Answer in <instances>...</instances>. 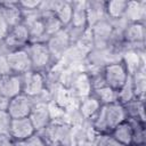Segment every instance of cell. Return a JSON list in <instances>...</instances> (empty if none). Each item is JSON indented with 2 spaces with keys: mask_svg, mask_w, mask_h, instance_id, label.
<instances>
[{
  "mask_svg": "<svg viewBox=\"0 0 146 146\" xmlns=\"http://www.w3.org/2000/svg\"><path fill=\"white\" fill-rule=\"evenodd\" d=\"M0 9L10 29L22 24L23 14L18 2H0Z\"/></svg>",
  "mask_w": 146,
  "mask_h": 146,
  "instance_id": "obj_17",
  "label": "cell"
},
{
  "mask_svg": "<svg viewBox=\"0 0 146 146\" xmlns=\"http://www.w3.org/2000/svg\"><path fill=\"white\" fill-rule=\"evenodd\" d=\"M131 130H132V145H146L145 122L137 117H128Z\"/></svg>",
  "mask_w": 146,
  "mask_h": 146,
  "instance_id": "obj_23",
  "label": "cell"
},
{
  "mask_svg": "<svg viewBox=\"0 0 146 146\" xmlns=\"http://www.w3.org/2000/svg\"><path fill=\"white\" fill-rule=\"evenodd\" d=\"M128 76L129 74L121 60L104 67V78L106 86L114 89L115 91L121 89V87L125 83Z\"/></svg>",
  "mask_w": 146,
  "mask_h": 146,
  "instance_id": "obj_7",
  "label": "cell"
},
{
  "mask_svg": "<svg viewBox=\"0 0 146 146\" xmlns=\"http://www.w3.org/2000/svg\"><path fill=\"white\" fill-rule=\"evenodd\" d=\"M130 146H146V145H130Z\"/></svg>",
  "mask_w": 146,
  "mask_h": 146,
  "instance_id": "obj_37",
  "label": "cell"
},
{
  "mask_svg": "<svg viewBox=\"0 0 146 146\" xmlns=\"http://www.w3.org/2000/svg\"><path fill=\"white\" fill-rule=\"evenodd\" d=\"M123 18L128 23H145L146 1H128Z\"/></svg>",
  "mask_w": 146,
  "mask_h": 146,
  "instance_id": "obj_16",
  "label": "cell"
},
{
  "mask_svg": "<svg viewBox=\"0 0 146 146\" xmlns=\"http://www.w3.org/2000/svg\"><path fill=\"white\" fill-rule=\"evenodd\" d=\"M89 29L91 31V36H92V48H96V49L107 48L112 31H113L111 19L107 17L96 23Z\"/></svg>",
  "mask_w": 146,
  "mask_h": 146,
  "instance_id": "obj_8",
  "label": "cell"
},
{
  "mask_svg": "<svg viewBox=\"0 0 146 146\" xmlns=\"http://www.w3.org/2000/svg\"><path fill=\"white\" fill-rule=\"evenodd\" d=\"M29 43H30V35L26 26L23 23L10 29L6 38L2 40V44L8 50V52L23 49Z\"/></svg>",
  "mask_w": 146,
  "mask_h": 146,
  "instance_id": "obj_5",
  "label": "cell"
},
{
  "mask_svg": "<svg viewBox=\"0 0 146 146\" xmlns=\"http://www.w3.org/2000/svg\"><path fill=\"white\" fill-rule=\"evenodd\" d=\"M29 119L31 120V122L35 129V132L46 128L51 122V116H50L48 103L34 102V105H33L32 111L29 115Z\"/></svg>",
  "mask_w": 146,
  "mask_h": 146,
  "instance_id": "obj_11",
  "label": "cell"
},
{
  "mask_svg": "<svg viewBox=\"0 0 146 146\" xmlns=\"http://www.w3.org/2000/svg\"><path fill=\"white\" fill-rule=\"evenodd\" d=\"M23 94L22 75L10 74L0 79V96L6 99H11Z\"/></svg>",
  "mask_w": 146,
  "mask_h": 146,
  "instance_id": "obj_12",
  "label": "cell"
},
{
  "mask_svg": "<svg viewBox=\"0 0 146 146\" xmlns=\"http://www.w3.org/2000/svg\"><path fill=\"white\" fill-rule=\"evenodd\" d=\"M132 86L135 96L139 100H145V91H146V68L143 67L131 75Z\"/></svg>",
  "mask_w": 146,
  "mask_h": 146,
  "instance_id": "obj_24",
  "label": "cell"
},
{
  "mask_svg": "<svg viewBox=\"0 0 146 146\" xmlns=\"http://www.w3.org/2000/svg\"><path fill=\"white\" fill-rule=\"evenodd\" d=\"M135 98H136V96H135V91H133L132 80H131V76L129 75L125 83L121 87L120 90H117V103L124 105Z\"/></svg>",
  "mask_w": 146,
  "mask_h": 146,
  "instance_id": "obj_29",
  "label": "cell"
},
{
  "mask_svg": "<svg viewBox=\"0 0 146 146\" xmlns=\"http://www.w3.org/2000/svg\"><path fill=\"white\" fill-rule=\"evenodd\" d=\"M0 97H1V96H0Z\"/></svg>",
  "mask_w": 146,
  "mask_h": 146,
  "instance_id": "obj_39",
  "label": "cell"
},
{
  "mask_svg": "<svg viewBox=\"0 0 146 146\" xmlns=\"http://www.w3.org/2000/svg\"><path fill=\"white\" fill-rule=\"evenodd\" d=\"M86 2L87 1H72L73 13H72L71 24L68 26L76 29H88Z\"/></svg>",
  "mask_w": 146,
  "mask_h": 146,
  "instance_id": "obj_20",
  "label": "cell"
},
{
  "mask_svg": "<svg viewBox=\"0 0 146 146\" xmlns=\"http://www.w3.org/2000/svg\"><path fill=\"white\" fill-rule=\"evenodd\" d=\"M92 146H124L111 133H97L92 140Z\"/></svg>",
  "mask_w": 146,
  "mask_h": 146,
  "instance_id": "obj_30",
  "label": "cell"
},
{
  "mask_svg": "<svg viewBox=\"0 0 146 146\" xmlns=\"http://www.w3.org/2000/svg\"><path fill=\"white\" fill-rule=\"evenodd\" d=\"M128 6V1L124 0H113V1H106L105 8H106V15L110 19H119L123 17L125 9Z\"/></svg>",
  "mask_w": 146,
  "mask_h": 146,
  "instance_id": "obj_27",
  "label": "cell"
},
{
  "mask_svg": "<svg viewBox=\"0 0 146 146\" xmlns=\"http://www.w3.org/2000/svg\"><path fill=\"white\" fill-rule=\"evenodd\" d=\"M111 135L122 145L130 146L132 145V130L129 124V122L125 120L124 122L120 123L112 132Z\"/></svg>",
  "mask_w": 146,
  "mask_h": 146,
  "instance_id": "obj_25",
  "label": "cell"
},
{
  "mask_svg": "<svg viewBox=\"0 0 146 146\" xmlns=\"http://www.w3.org/2000/svg\"><path fill=\"white\" fill-rule=\"evenodd\" d=\"M41 1H21L18 2L22 10H35L39 9Z\"/></svg>",
  "mask_w": 146,
  "mask_h": 146,
  "instance_id": "obj_35",
  "label": "cell"
},
{
  "mask_svg": "<svg viewBox=\"0 0 146 146\" xmlns=\"http://www.w3.org/2000/svg\"><path fill=\"white\" fill-rule=\"evenodd\" d=\"M9 30H10V27H9V25H8V23H7L6 18H5L1 9H0V39L1 40H3L6 38V35L8 34Z\"/></svg>",
  "mask_w": 146,
  "mask_h": 146,
  "instance_id": "obj_34",
  "label": "cell"
},
{
  "mask_svg": "<svg viewBox=\"0 0 146 146\" xmlns=\"http://www.w3.org/2000/svg\"><path fill=\"white\" fill-rule=\"evenodd\" d=\"M91 94L100 102L102 105L117 103V91L110 88L108 86H104L102 88L95 89V90H92Z\"/></svg>",
  "mask_w": 146,
  "mask_h": 146,
  "instance_id": "obj_28",
  "label": "cell"
},
{
  "mask_svg": "<svg viewBox=\"0 0 146 146\" xmlns=\"http://www.w3.org/2000/svg\"><path fill=\"white\" fill-rule=\"evenodd\" d=\"M15 145L16 146H46L43 139L40 137L38 132L33 133L32 136H30L29 138L22 141H15Z\"/></svg>",
  "mask_w": 146,
  "mask_h": 146,
  "instance_id": "obj_32",
  "label": "cell"
},
{
  "mask_svg": "<svg viewBox=\"0 0 146 146\" xmlns=\"http://www.w3.org/2000/svg\"><path fill=\"white\" fill-rule=\"evenodd\" d=\"M22 82H23V94L34 98L41 94H43L46 88V78L44 73L36 72V71H29L22 74Z\"/></svg>",
  "mask_w": 146,
  "mask_h": 146,
  "instance_id": "obj_4",
  "label": "cell"
},
{
  "mask_svg": "<svg viewBox=\"0 0 146 146\" xmlns=\"http://www.w3.org/2000/svg\"><path fill=\"white\" fill-rule=\"evenodd\" d=\"M71 44L72 43L65 27L49 36L47 41V46L49 48L54 63H58L62 59L63 55L70 48Z\"/></svg>",
  "mask_w": 146,
  "mask_h": 146,
  "instance_id": "obj_6",
  "label": "cell"
},
{
  "mask_svg": "<svg viewBox=\"0 0 146 146\" xmlns=\"http://www.w3.org/2000/svg\"><path fill=\"white\" fill-rule=\"evenodd\" d=\"M127 120L124 107L120 103L102 105L96 116L91 120V124L96 133H111L120 123Z\"/></svg>",
  "mask_w": 146,
  "mask_h": 146,
  "instance_id": "obj_1",
  "label": "cell"
},
{
  "mask_svg": "<svg viewBox=\"0 0 146 146\" xmlns=\"http://www.w3.org/2000/svg\"><path fill=\"white\" fill-rule=\"evenodd\" d=\"M34 105V102L31 97L21 94L11 99H9L7 112L9 113L11 119H22V117H29L32 107Z\"/></svg>",
  "mask_w": 146,
  "mask_h": 146,
  "instance_id": "obj_9",
  "label": "cell"
},
{
  "mask_svg": "<svg viewBox=\"0 0 146 146\" xmlns=\"http://www.w3.org/2000/svg\"><path fill=\"white\" fill-rule=\"evenodd\" d=\"M121 62L124 65L128 74L131 76L137 71L145 67V51L125 50L121 56Z\"/></svg>",
  "mask_w": 146,
  "mask_h": 146,
  "instance_id": "obj_14",
  "label": "cell"
},
{
  "mask_svg": "<svg viewBox=\"0 0 146 146\" xmlns=\"http://www.w3.org/2000/svg\"><path fill=\"white\" fill-rule=\"evenodd\" d=\"M25 49L29 54L33 71L44 73L56 64L52 60L47 43H29Z\"/></svg>",
  "mask_w": 146,
  "mask_h": 146,
  "instance_id": "obj_3",
  "label": "cell"
},
{
  "mask_svg": "<svg viewBox=\"0 0 146 146\" xmlns=\"http://www.w3.org/2000/svg\"><path fill=\"white\" fill-rule=\"evenodd\" d=\"M54 13L56 14L57 18L62 23L63 27H67L71 24V19H72V13H73L72 1H57V0H55Z\"/></svg>",
  "mask_w": 146,
  "mask_h": 146,
  "instance_id": "obj_22",
  "label": "cell"
},
{
  "mask_svg": "<svg viewBox=\"0 0 146 146\" xmlns=\"http://www.w3.org/2000/svg\"><path fill=\"white\" fill-rule=\"evenodd\" d=\"M128 117H137L145 122V100H139L137 98L128 102L123 105Z\"/></svg>",
  "mask_w": 146,
  "mask_h": 146,
  "instance_id": "obj_26",
  "label": "cell"
},
{
  "mask_svg": "<svg viewBox=\"0 0 146 146\" xmlns=\"http://www.w3.org/2000/svg\"><path fill=\"white\" fill-rule=\"evenodd\" d=\"M68 90L71 91V94L73 95V97L80 102L82 98L91 95L92 89H91V84H90V80L89 76L87 75V73L83 72H79L75 76V79L73 80L71 87L68 88Z\"/></svg>",
  "mask_w": 146,
  "mask_h": 146,
  "instance_id": "obj_15",
  "label": "cell"
},
{
  "mask_svg": "<svg viewBox=\"0 0 146 146\" xmlns=\"http://www.w3.org/2000/svg\"><path fill=\"white\" fill-rule=\"evenodd\" d=\"M39 11H40V21L43 25L44 32L49 36L64 29L54 11L50 10H39Z\"/></svg>",
  "mask_w": 146,
  "mask_h": 146,
  "instance_id": "obj_21",
  "label": "cell"
},
{
  "mask_svg": "<svg viewBox=\"0 0 146 146\" xmlns=\"http://www.w3.org/2000/svg\"><path fill=\"white\" fill-rule=\"evenodd\" d=\"M10 74H13V72H11L10 66L8 64L7 56L0 55V79L5 78L7 75H10Z\"/></svg>",
  "mask_w": 146,
  "mask_h": 146,
  "instance_id": "obj_33",
  "label": "cell"
},
{
  "mask_svg": "<svg viewBox=\"0 0 146 146\" xmlns=\"http://www.w3.org/2000/svg\"><path fill=\"white\" fill-rule=\"evenodd\" d=\"M11 117L5 110H0V136H9Z\"/></svg>",
  "mask_w": 146,
  "mask_h": 146,
  "instance_id": "obj_31",
  "label": "cell"
},
{
  "mask_svg": "<svg viewBox=\"0 0 146 146\" xmlns=\"http://www.w3.org/2000/svg\"><path fill=\"white\" fill-rule=\"evenodd\" d=\"M73 128L59 121H51L46 128L38 131L46 146H71Z\"/></svg>",
  "mask_w": 146,
  "mask_h": 146,
  "instance_id": "obj_2",
  "label": "cell"
},
{
  "mask_svg": "<svg viewBox=\"0 0 146 146\" xmlns=\"http://www.w3.org/2000/svg\"><path fill=\"white\" fill-rule=\"evenodd\" d=\"M0 146H16L10 136H0Z\"/></svg>",
  "mask_w": 146,
  "mask_h": 146,
  "instance_id": "obj_36",
  "label": "cell"
},
{
  "mask_svg": "<svg viewBox=\"0 0 146 146\" xmlns=\"http://www.w3.org/2000/svg\"><path fill=\"white\" fill-rule=\"evenodd\" d=\"M100 107H102L100 102L92 94L82 98L78 105V108H79L82 117L84 120H88V121H91L96 116V114L98 113Z\"/></svg>",
  "mask_w": 146,
  "mask_h": 146,
  "instance_id": "obj_19",
  "label": "cell"
},
{
  "mask_svg": "<svg viewBox=\"0 0 146 146\" xmlns=\"http://www.w3.org/2000/svg\"><path fill=\"white\" fill-rule=\"evenodd\" d=\"M7 59L13 74L22 75L29 71H32V64L25 48L9 52L7 55Z\"/></svg>",
  "mask_w": 146,
  "mask_h": 146,
  "instance_id": "obj_10",
  "label": "cell"
},
{
  "mask_svg": "<svg viewBox=\"0 0 146 146\" xmlns=\"http://www.w3.org/2000/svg\"><path fill=\"white\" fill-rule=\"evenodd\" d=\"M86 9H87L88 27H91L96 23L107 18L104 1H87Z\"/></svg>",
  "mask_w": 146,
  "mask_h": 146,
  "instance_id": "obj_18",
  "label": "cell"
},
{
  "mask_svg": "<svg viewBox=\"0 0 146 146\" xmlns=\"http://www.w3.org/2000/svg\"><path fill=\"white\" fill-rule=\"evenodd\" d=\"M35 133V129L29 117L13 119L9 130V136L14 141H22Z\"/></svg>",
  "mask_w": 146,
  "mask_h": 146,
  "instance_id": "obj_13",
  "label": "cell"
},
{
  "mask_svg": "<svg viewBox=\"0 0 146 146\" xmlns=\"http://www.w3.org/2000/svg\"><path fill=\"white\" fill-rule=\"evenodd\" d=\"M1 42H2V40H1V39H0V46H1Z\"/></svg>",
  "mask_w": 146,
  "mask_h": 146,
  "instance_id": "obj_38",
  "label": "cell"
}]
</instances>
